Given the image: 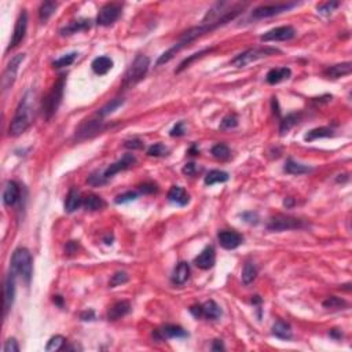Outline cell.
I'll return each instance as SVG.
<instances>
[{
  "label": "cell",
  "mask_w": 352,
  "mask_h": 352,
  "mask_svg": "<svg viewBox=\"0 0 352 352\" xmlns=\"http://www.w3.org/2000/svg\"><path fill=\"white\" fill-rule=\"evenodd\" d=\"M33 118H34V92L29 90L17 106L16 115L13 117L8 128L10 136L22 135L32 125Z\"/></svg>",
  "instance_id": "obj_1"
},
{
  "label": "cell",
  "mask_w": 352,
  "mask_h": 352,
  "mask_svg": "<svg viewBox=\"0 0 352 352\" xmlns=\"http://www.w3.org/2000/svg\"><path fill=\"white\" fill-rule=\"evenodd\" d=\"M64 88H65V77L61 76L41 102V112H43V116L46 117V120H50L57 113L58 107L64 98Z\"/></svg>",
  "instance_id": "obj_2"
},
{
  "label": "cell",
  "mask_w": 352,
  "mask_h": 352,
  "mask_svg": "<svg viewBox=\"0 0 352 352\" xmlns=\"http://www.w3.org/2000/svg\"><path fill=\"white\" fill-rule=\"evenodd\" d=\"M11 270L21 275L26 284L31 282L33 274V260L31 252L26 248H18L11 257Z\"/></svg>",
  "instance_id": "obj_3"
},
{
  "label": "cell",
  "mask_w": 352,
  "mask_h": 352,
  "mask_svg": "<svg viewBox=\"0 0 352 352\" xmlns=\"http://www.w3.org/2000/svg\"><path fill=\"white\" fill-rule=\"evenodd\" d=\"M150 67V58L146 55H138L134 59L130 67L127 69V72L124 74L123 87L124 88H130L132 85L138 84L140 80H143V77L146 76Z\"/></svg>",
  "instance_id": "obj_4"
},
{
  "label": "cell",
  "mask_w": 352,
  "mask_h": 352,
  "mask_svg": "<svg viewBox=\"0 0 352 352\" xmlns=\"http://www.w3.org/2000/svg\"><path fill=\"white\" fill-rule=\"evenodd\" d=\"M275 54H281V50L275 49V47H254V49H249L241 52L239 55L234 58L231 61V64L237 67H244V66L249 65L252 62H256L259 59H263V58L271 57V55H275Z\"/></svg>",
  "instance_id": "obj_5"
},
{
  "label": "cell",
  "mask_w": 352,
  "mask_h": 352,
  "mask_svg": "<svg viewBox=\"0 0 352 352\" xmlns=\"http://www.w3.org/2000/svg\"><path fill=\"white\" fill-rule=\"evenodd\" d=\"M307 226V223L302 219H297L289 215H275L271 218L267 229L270 231H286V230H302Z\"/></svg>",
  "instance_id": "obj_6"
},
{
  "label": "cell",
  "mask_w": 352,
  "mask_h": 352,
  "mask_svg": "<svg viewBox=\"0 0 352 352\" xmlns=\"http://www.w3.org/2000/svg\"><path fill=\"white\" fill-rule=\"evenodd\" d=\"M299 3H278V4H270V6H260L256 7L252 11V18L253 19H263V18H270V17L278 16L285 11H289L293 7H297Z\"/></svg>",
  "instance_id": "obj_7"
},
{
  "label": "cell",
  "mask_w": 352,
  "mask_h": 352,
  "mask_svg": "<svg viewBox=\"0 0 352 352\" xmlns=\"http://www.w3.org/2000/svg\"><path fill=\"white\" fill-rule=\"evenodd\" d=\"M121 16V4L118 3H107L99 10L97 17V24L101 26H109L115 24Z\"/></svg>",
  "instance_id": "obj_8"
},
{
  "label": "cell",
  "mask_w": 352,
  "mask_h": 352,
  "mask_svg": "<svg viewBox=\"0 0 352 352\" xmlns=\"http://www.w3.org/2000/svg\"><path fill=\"white\" fill-rule=\"evenodd\" d=\"M25 59V54H18L8 62L6 70L3 72V77H1V88L3 91H7L8 88L13 87V84L17 79V72L19 69V65L22 64Z\"/></svg>",
  "instance_id": "obj_9"
},
{
  "label": "cell",
  "mask_w": 352,
  "mask_h": 352,
  "mask_svg": "<svg viewBox=\"0 0 352 352\" xmlns=\"http://www.w3.org/2000/svg\"><path fill=\"white\" fill-rule=\"evenodd\" d=\"M295 36V28L290 26V25H286V26L274 28V29H271L268 32H266L260 36V40L264 41V43H268V41H287L292 40Z\"/></svg>",
  "instance_id": "obj_10"
},
{
  "label": "cell",
  "mask_w": 352,
  "mask_h": 352,
  "mask_svg": "<svg viewBox=\"0 0 352 352\" xmlns=\"http://www.w3.org/2000/svg\"><path fill=\"white\" fill-rule=\"evenodd\" d=\"M26 29H28V13H26V10H22L18 16V19H17L14 33L11 36L7 51L16 49L18 44L22 43V40L25 39V34H26Z\"/></svg>",
  "instance_id": "obj_11"
},
{
  "label": "cell",
  "mask_w": 352,
  "mask_h": 352,
  "mask_svg": "<svg viewBox=\"0 0 352 352\" xmlns=\"http://www.w3.org/2000/svg\"><path fill=\"white\" fill-rule=\"evenodd\" d=\"M102 124H103L102 117L95 115V117H92L90 120H85L79 127V130L76 131V138L77 139H87V138H91V136L97 135L98 132L102 131Z\"/></svg>",
  "instance_id": "obj_12"
},
{
  "label": "cell",
  "mask_w": 352,
  "mask_h": 352,
  "mask_svg": "<svg viewBox=\"0 0 352 352\" xmlns=\"http://www.w3.org/2000/svg\"><path fill=\"white\" fill-rule=\"evenodd\" d=\"M135 164H136V157L134 156V154H131V153H127V154H124L118 161H116L113 164L109 165L106 169L103 171V175H105V178L109 180L112 176H115L116 173L125 171V169H130L132 165Z\"/></svg>",
  "instance_id": "obj_13"
},
{
  "label": "cell",
  "mask_w": 352,
  "mask_h": 352,
  "mask_svg": "<svg viewBox=\"0 0 352 352\" xmlns=\"http://www.w3.org/2000/svg\"><path fill=\"white\" fill-rule=\"evenodd\" d=\"M218 239H219V244H220L221 248H224L227 251L235 249L244 241L242 235L234 230H223L218 234Z\"/></svg>",
  "instance_id": "obj_14"
},
{
  "label": "cell",
  "mask_w": 352,
  "mask_h": 352,
  "mask_svg": "<svg viewBox=\"0 0 352 352\" xmlns=\"http://www.w3.org/2000/svg\"><path fill=\"white\" fill-rule=\"evenodd\" d=\"M16 297V272H10L4 281V319L14 304Z\"/></svg>",
  "instance_id": "obj_15"
},
{
  "label": "cell",
  "mask_w": 352,
  "mask_h": 352,
  "mask_svg": "<svg viewBox=\"0 0 352 352\" xmlns=\"http://www.w3.org/2000/svg\"><path fill=\"white\" fill-rule=\"evenodd\" d=\"M153 336L161 341L164 338H184V337H188V333L187 330H184L178 325H165L161 329L154 330Z\"/></svg>",
  "instance_id": "obj_16"
},
{
  "label": "cell",
  "mask_w": 352,
  "mask_h": 352,
  "mask_svg": "<svg viewBox=\"0 0 352 352\" xmlns=\"http://www.w3.org/2000/svg\"><path fill=\"white\" fill-rule=\"evenodd\" d=\"M215 262H216V252H215V248L212 245L206 246L204 251L194 259V264L201 270L212 268L215 266Z\"/></svg>",
  "instance_id": "obj_17"
},
{
  "label": "cell",
  "mask_w": 352,
  "mask_h": 352,
  "mask_svg": "<svg viewBox=\"0 0 352 352\" xmlns=\"http://www.w3.org/2000/svg\"><path fill=\"white\" fill-rule=\"evenodd\" d=\"M131 312V304L130 302H117L115 303L107 311V319L109 320H118L121 319L123 317L128 315Z\"/></svg>",
  "instance_id": "obj_18"
},
{
  "label": "cell",
  "mask_w": 352,
  "mask_h": 352,
  "mask_svg": "<svg viewBox=\"0 0 352 352\" xmlns=\"http://www.w3.org/2000/svg\"><path fill=\"white\" fill-rule=\"evenodd\" d=\"M18 200H19V186L17 182L10 180L3 191V204L6 206H13L17 204Z\"/></svg>",
  "instance_id": "obj_19"
},
{
  "label": "cell",
  "mask_w": 352,
  "mask_h": 352,
  "mask_svg": "<svg viewBox=\"0 0 352 352\" xmlns=\"http://www.w3.org/2000/svg\"><path fill=\"white\" fill-rule=\"evenodd\" d=\"M92 25V21L91 19H77V21H72L69 25L64 26L59 33L61 36H70V34H74V33L83 32V31H88Z\"/></svg>",
  "instance_id": "obj_20"
},
{
  "label": "cell",
  "mask_w": 352,
  "mask_h": 352,
  "mask_svg": "<svg viewBox=\"0 0 352 352\" xmlns=\"http://www.w3.org/2000/svg\"><path fill=\"white\" fill-rule=\"evenodd\" d=\"M188 278H190V266L186 262H180L173 270L171 281H172L173 285L182 286L187 282Z\"/></svg>",
  "instance_id": "obj_21"
},
{
  "label": "cell",
  "mask_w": 352,
  "mask_h": 352,
  "mask_svg": "<svg viewBox=\"0 0 352 352\" xmlns=\"http://www.w3.org/2000/svg\"><path fill=\"white\" fill-rule=\"evenodd\" d=\"M352 72L351 62H344V64H337V65L329 66L323 70V74L329 79H340L343 76H348Z\"/></svg>",
  "instance_id": "obj_22"
},
{
  "label": "cell",
  "mask_w": 352,
  "mask_h": 352,
  "mask_svg": "<svg viewBox=\"0 0 352 352\" xmlns=\"http://www.w3.org/2000/svg\"><path fill=\"white\" fill-rule=\"evenodd\" d=\"M168 201L180 205V206H184V205L188 204L190 198H188V194L186 193L184 188L180 187V186H172L171 190L168 191Z\"/></svg>",
  "instance_id": "obj_23"
},
{
  "label": "cell",
  "mask_w": 352,
  "mask_h": 352,
  "mask_svg": "<svg viewBox=\"0 0 352 352\" xmlns=\"http://www.w3.org/2000/svg\"><path fill=\"white\" fill-rule=\"evenodd\" d=\"M83 204L82 194L79 193L77 188H70L69 194L66 197L65 201V211L67 213H73L74 211H77L80 208V205Z\"/></svg>",
  "instance_id": "obj_24"
},
{
  "label": "cell",
  "mask_w": 352,
  "mask_h": 352,
  "mask_svg": "<svg viewBox=\"0 0 352 352\" xmlns=\"http://www.w3.org/2000/svg\"><path fill=\"white\" fill-rule=\"evenodd\" d=\"M91 67H92V70H94L95 74L103 76V74H106L113 67V61L109 57H98L92 61Z\"/></svg>",
  "instance_id": "obj_25"
},
{
  "label": "cell",
  "mask_w": 352,
  "mask_h": 352,
  "mask_svg": "<svg viewBox=\"0 0 352 352\" xmlns=\"http://www.w3.org/2000/svg\"><path fill=\"white\" fill-rule=\"evenodd\" d=\"M292 70L289 67H279V69H271L266 76V80L268 84H278L290 77Z\"/></svg>",
  "instance_id": "obj_26"
},
{
  "label": "cell",
  "mask_w": 352,
  "mask_h": 352,
  "mask_svg": "<svg viewBox=\"0 0 352 352\" xmlns=\"http://www.w3.org/2000/svg\"><path fill=\"white\" fill-rule=\"evenodd\" d=\"M202 305V317L206 318V319L209 320H216L219 319L221 317V308L218 305L216 302H213V300H209V302H206V303L201 304Z\"/></svg>",
  "instance_id": "obj_27"
},
{
  "label": "cell",
  "mask_w": 352,
  "mask_h": 352,
  "mask_svg": "<svg viewBox=\"0 0 352 352\" xmlns=\"http://www.w3.org/2000/svg\"><path fill=\"white\" fill-rule=\"evenodd\" d=\"M272 335L281 340H290L292 338V328L290 325L284 320H277L272 326Z\"/></svg>",
  "instance_id": "obj_28"
},
{
  "label": "cell",
  "mask_w": 352,
  "mask_h": 352,
  "mask_svg": "<svg viewBox=\"0 0 352 352\" xmlns=\"http://www.w3.org/2000/svg\"><path fill=\"white\" fill-rule=\"evenodd\" d=\"M83 205L87 211H101L106 206V202L103 201V198L99 196H95V194H90L87 196L84 200H83Z\"/></svg>",
  "instance_id": "obj_29"
},
{
  "label": "cell",
  "mask_w": 352,
  "mask_h": 352,
  "mask_svg": "<svg viewBox=\"0 0 352 352\" xmlns=\"http://www.w3.org/2000/svg\"><path fill=\"white\" fill-rule=\"evenodd\" d=\"M284 171L286 173H289V175H304V173L311 172L312 168L311 167H308V165L296 163V161H293L292 158H289L286 163H285Z\"/></svg>",
  "instance_id": "obj_30"
},
{
  "label": "cell",
  "mask_w": 352,
  "mask_h": 352,
  "mask_svg": "<svg viewBox=\"0 0 352 352\" xmlns=\"http://www.w3.org/2000/svg\"><path fill=\"white\" fill-rule=\"evenodd\" d=\"M300 117H302L300 113H289L286 117H284L282 121H281V125H279L281 135H286L287 132L290 131L296 124L300 121Z\"/></svg>",
  "instance_id": "obj_31"
},
{
  "label": "cell",
  "mask_w": 352,
  "mask_h": 352,
  "mask_svg": "<svg viewBox=\"0 0 352 352\" xmlns=\"http://www.w3.org/2000/svg\"><path fill=\"white\" fill-rule=\"evenodd\" d=\"M229 178L230 176L227 172L219 171V169H212L205 176L204 182L206 186H212V184H216V183H224V182L229 180Z\"/></svg>",
  "instance_id": "obj_32"
},
{
  "label": "cell",
  "mask_w": 352,
  "mask_h": 352,
  "mask_svg": "<svg viewBox=\"0 0 352 352\" xmlns=\"http://www.w3.org/2000/svg\"><path fill=\"white\" fill-rule=\"evenodd\" d=\"M330 136H335V132L332 128L328 127H320V128H314L311 131L305 135L304 139L307 142H312V140L319 139V138H330Z\"/></svg>",
  "instance_id": "obj_33"
},
{
  "label": "cell",
  "mask_w": 352,
  "mask_h": 352,
  "mask_svg": "<svg viewBox=\"0 0 352 352\" xmlns=\"http://www.w3.org/2000/svg\"><path fill=\"white\" fill-rule=\"evenodd\" d=\"M57 7L58 3H55V1H44V3H41L40 8H39V17H40L41 22H46L50 17L55 13Z\"/></svg>",
  "instance_id": "obj_34"
},
{
  "label": "cell",
  "mask_w": 352,
  "mask_h": 352,
  "mask_svg": "<svg viewBox=\"0 0 352 352\" xmlns=\"http://www.w3.org/2000/svg\"><path fill=\"white\" fill-rule=\"evenodd\" d=\"M213 49H204V50H201V51H198V52H196V54H193V55H190L188 58H186L182 64L179 65V67L175 70V73H180L182 70H184L186 67H188V66L191 65L194 61H197V59H200V58H202L205 57L206 54H209V52H212Z\"/></svg>",
  "instance_id": "obj_35"
},
{
  "label": "cell",
  "mask_w": 352,
  "mask_h": 352,
  "mask_svg": "<svg viewBox=\"0 0 352 352\" xmlns=\"http://www.w3.org/2000/svg\"><path fill=\"white\" fill-rule=\"evenodd\" d=\"M257 277V268L252 263H245L244 270H242V284L244 285H251Z\"/></svg>",
  "instance_id": "obj_36"
},
{
  "label": "cell",
  "mask_w": 352,
  "mask_h": 352,
  "mask_svg": "<svg viewBox=\"0 0 352 352\" xmlns=\"http://www.w3.org/2000/svg\"><path fill=\"white\" fill-rule=\"evenodd\" d=\"M123 103H124L123 98L113 99V101H110L109 103H106V105L102 107V109H99L97 115H98L99 117H102V118H103V117H106V116H109L110 113H113L115 110H117V109L121 106Z\"/></svg>",
  "instance_id": "obj_37"
},
{
  "label": "cell",
  "mask_w": 352,
  "mask_h": 352,
  "mask_svg": "<svg viewBox=\"0 0 352 352\" xmlns=\"http://www.w3.org/2000/svg\"><path fill=\"white\" fill-rule=\"evenodd\" d=\"M211 153H212V156L215 157L216 160H220V161L229 160L230 156H231L229 146L224 145V143H218V145H215L212 148V150H211Z\"/></svg>",
  "instance_id": "obj_38"
},
{
  "label": "cell",
  "mask_w": 352,
  "mask_h": 352,
  "mask_svg": "<svg viewBox=\"0 0 352 352\" xmlns=\"http://www.w3.org/2000/svg\"><path fill=\"white\" fill-rule=\"evenodd\" d=\"M66 344V338L64 336H57L51 337L49 341V344L46 345V351L52 352V351H59V350H64Z\"/></svg>",
  "instance_id": "obj_39"
},
{
  "label": "cell",
  "mask_w": 352,
  "mask_h": 352,
  "mask_svg": "<svg viewBox=\"0 0 352 352\" xmlns=\"http://www.w3.org/2000/svg\"><path fill=\"white\" fill-rule=\"evenodd\" d=\"M76 58H77V52H69V54H65V55H62L61 58L55 59V61L52 62V66H54L55 69L65 67V66L72 65L74 61H76Z\"/></svg>",
  "instance_id": "obj_40"
},
{
  "label": "cell",
  "mask_w": 352,
  "mask_h": 352,
  "mask_svg": "<svg viewBox=\"0 0 352 352\" xmlns=\"http://www.w3.org/2000/svg\"><path fill=\"white\" fill-rule=\"evenodd\" d=\"M348 304L345 300L343 299H340V297H336V296H332V297H329L328 300H325L323 302V307L325 308H328V310H340V308H345Z\"/></svg>",
  "instance_id": "obj_41"
},
{
  "label": "cell",
  "mask_w": 352,
  "mask_h": 352,
  "mask_svg": "<svg viewBox=\"0 0 352 352\" xmlns=\"http://www.w3.org/2000/svg\"><path fill=\"white\" fill-rule=\"evenodd\" d=\"M128 274L125 271H117L112 275V278L109 281V286L110 287H116L118 285H123L125 282H128Z\"/></svg>",
  "instance_id": "obj_42"
},
{
  "label": "cell",
  "mask_w": 352,
  "mask_h": 352,
  "mask_svg": "<svg viewBox=\"0 0 352 352\" xmlns=\"http://www.w3.org/2000/svg\"><path fill=\"white\" fill-rule=\"evenodd\" d=\"M168 154V149L165 148L163 143H156L150 146L148 150V156L150 157H164Z\"/></svg>",
  "instance_id": "obj_43"
},
{
  "label": "cell",
  "mask_w": 352,
  "mask_h": 352,
  "mask_svg": "<svg viewBox=\"0 0 352 352\" xmlns=\"http://www.w3.org/2000/svg\"><path fill=\"white\" fill-rule=\"evenodd\" d=\"M138 193L136 191H125L123 194L116 197V204H125V202H130V201H135L138 198Z\"/></svg>",
  "instance_id": "obj_44"
},
{
  "label": "cell",
  "mask_w": 352,
  "mask_h": 352,
  "mask_svg": "<svg viewBox=\"0 0 352 352\" xmlns=\"http://www.w3.org/2000/svg\"><path fill=\"white\" fill-rule=\"evenodd\" d=\"M340 6L338 1H328V3H323L318 6V13L323 14V16H329L330 13H333L337 7Z\"/></svg>",
  "instance_id": "obj_45"
},
{
  "label": "cell",
  "mask_w": 352,
  "mask_h": 352,
  "mask_svg": "<svg viewBox=\"0 0 352 352\" xmlns=\"http://www.w3.org/2000/svg\"><path fill=\"white\" fill-rule=\"evenodd\" d=\"M238 125V118L235 115H229L223 118V121L220 124L221 130H231V128H235Z\"/></svg>",
  "instance_id": "obj_46"
},
{
  "label": "cell",
  "mask_w": 352,
  "mask_h": 352,
  "mask_svg": "<svg viewBox=\"0 0 352 352\" xmlns=\"http://www.w3.org/2000/svg\"><path fill=\"white\" fill-rule=\"evenodd\" d=\"M90 184H92V186H102V184H105L107 182V179L105 178V175H103V172L102 173H99V172H95V173H92L91 176H88V180H87Z\"/></svg>",
  "instance_id": "obj_47"
},
{
  "label": "cell",
  "mask_w": 352,
  "mask_h": 352,
  "mask_svg": "<svg viewBox=\"0 0 352 352\" xmlns=\"http://www.w3.org/2000/svg\"><path fill=\"white\" fill-rule=\"evenodd\" d=\"M138 190H139V193H142V194H153V193H157V191H158V187H157L156 183L146 182V183L139 184V186H138Z\"/></svg>",
  "instance_id": "obj_48"
},
{
  "label": "cell",
  "mask_w": 352,
  "mask_h": 352,
  "mask_svg": "<svg viewBox=\"0 0 352 352\" xmlns=\"http://www.w3.org/2000/svg\"><path fill=\"white\" fill-rule=\"evenodd\" d=\"M3 351L4 352H18L19 351V345L17 343L16 338H8L6 341V344L3 347Z\"/></svg>",
  "instance_id": "obj_49"
},
{
  "label": "cell",
  "mask_w": 352,
  "mask_h": 352,
  "mask_svg": "<svg viewBox=\"0 0 352 352\" xmlns=\"http://www.w3.org/2000/svg\"><path fill=\"white\" fill-rule=\"evenodd\" d=\"M124 146L127 149H132V150H139V149H143L145 143H143L140 139H131V140H127V142L124 143Z\"/></svg>",
  "instance_id": "obj_50"
},
{
  "label": "cell",
  "mask_w": 352,
  "mask_h": 352,
  "mask_svg": "<svg viewBox=\"0 0 352 352\" xmlns=\"http://www.w3.org/2000/svg\"><path fill=\"white\" fill-rule=\"evenodd\" d=\"M241 218L246 221V223H251V224H257L259 223V216L256 212H245L241 215Z\"/></svg>",
  "instance_id": "obj_51"
},
{
  "label": "cell",
  "mask_w": 352,
  "mask_h": 352,
  "mask_svg": "<svg viewBox=\"0 0 352 352\" xmlns=\"http://www.w3.org/2000/svg\"><path fill=\"white\" fill-rule=\"evenodd\" d=\"M200 169H198V167H197L194 163H188L183 167V169H182V172L184 173V175H187V176H194L197 172H198Z\"/></svg>",
  "instance_id": "obj_52"
},
{
  "label": "cell",
  "mask_w": 352,
  "mask_h": 352,
  "mask_svg": "<svg viewBox=\"0 0 352 352\" xmlns=\"http://www.w3.org/2000/svg\"><path fill=\"white\" fill-rule=\"evenodd\" d=\"M184 132H186V130H184V123L180 121V123L176 124L172 130H171V136H183Z\"/></svg>",
  "instance_id": "obj_53"
},
{
  "label": "cell",
  "mask_w": 352,
  "mask_h": 352,
  "mask_svg": "<svg viewBox=\"0 0 352 352\" xmlns=\"http://www.w3.org/2000/svg\"><path fill=\"white\" fill-rule=\"evenodd\" d=\"M190 312L194 318H201L202 317V305L201 304H197V305H191L190 307Z\"/></svg>",
  "instance_id": "obj_54"
},
{
  "label": "cell",
  "mask_w": 352,
  "mask_h": 352,
  "mask_svg": "<svg viewBox=\"0 0 352 352\" xmlns=\"http://www.w3.org/2000/svg\"><path fill=\"white\" fill-rule=\"evenodd\" d=\"M77 249H79V244L76 242V241H70V242H67V245H66V252L69 254H73L77 252Z\"/></svg>",
  "instance_id": "obj_55"
},
{
  "label": "cell",
  "mask_w": 352,
  "mask_h": 352,
  "mask_svg": "<svg viewBox=\"0 0 352 352\" xmlns=\"http://www.w3.org/2000/svg\"><path fill=\"white\" fill-rule=\"evenodd\" d=\"M80 319L82 320H94L95 319V312L90 310V311H84L80 314Z\"/></svg>",
  "instance_id": "obj_56"
},
{
  "label": "cell",
  "mask_w": 352,
  "mask_h": 352,
  "mask_svg": "<svg viewBox=\"0 0 352 352\" xmlns=\"http://www.w3.org/2000/svg\"><path fill=\"white\" fill-rule=\"evenodd\" d=\"M224 345L221 343V340H215L212 344V351H223Z\"/></svg>",
  "instance_id": "obj_57"
},
{
  "label": "cell",
  "mask_w": 352,
  "mask_h": 352,
  "mask_svg": "<svg viewBox=\"0 0 352 352\" xmlns=\"http://www.w3.org/2000/svg\"><path fill=\"white\" fill-rule=\"evenodd\" d=\"M329 336L336 338V340H340V338L343 337V333H341V330H338V329H333V330L329 332Z\"/></svg>",
  "instance_id": "obj_58"
},
{
  "label": "cell",
  "mask_w": 352,
  "mask_h": 352,
  "mask_svg": "<svg viewBox=\"0 0 352 352\" xmlns=\"http://www.w3.org/2000/svg\"><path fill=\"white\" fill-rule=\"evenodd\" d=\"M54 303L57 304V305H59V307H62L64 305V299H62V296H54Z\"/></svg>",
  "instance_id": "obj_59"
},
{
  "label": "cell",
  "mask_w": 352,
  "mask_h": 352,
  "mask_svg": "<svg viewBox=\"0 0 352 352\" xmlns=\"http://www.w3.org/2000/svg\"><path fill=\"white\" fill-rule=\"evenodd\" d=\"M188 153H190V156H196V154H198V153H200V150H198V148H197V145H193L191 149L188 150Z\"/></svg>",
  "instance_id": "obj_60"
},
{
  "label": "cell",
  "mask_w": 352,
  "mask_h": 352,
  "mask_svg": "<svg viewBox=\"0 0 352 352\" xmlns=\"http://www.w3.org/2000/svg\"><path fill=\"white\" fill-rule=\"evenodd\" d=\"M284 205H285L286 208H292V206L295 205V201H293V198H286V200L284 201Z\"/></svg>",
  "instance_id": "obj_61"
},
{
  "label": "cell",
  "mask_w": 352,
  "mask_h": 352,
  "mask_svg": "<svg viewBox=\"0 0 352 352\" xmlns=\"http://www.w3.org/2000/svg\"><path fill=\"white\" fill-rule=\"evenodd\" d=\"M252 303H253L254 305H260V304H262V299H260V296H253Z\"/></svg>",
  "instance_id": "obj_62"
}]
</instances>
